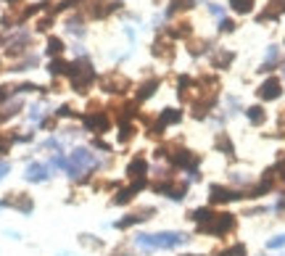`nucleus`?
Masks as SVG:
<instances>
[{
  "instance_id": "nucleus-35",
  "label": "nucleus",
  "mask_w": 285,
  "mask_h": 256,
  "mask_svg": "<svg viewBox=\"0 0 285 256\" xmlns=\"http://www.w3.org/2000/svg\"><path fill=\"white\" fill-rule=\"evenodd\" d=\"M277 212H285V195H282V198L277 201Z\"/></svg>"
},
{
  "instance_id": "nucleus-37",
  "label": "nucleus",
  "mask_w": 285,
  "mask_h": 256,
  "mask_svg": "<svg viewBox=\"0 0 285 256\" xmlns=\"http://www.w3.org/2000/svg\"><path fill=\"white\" fill-rule=\"evenodd\" d=\"M61 256H72V253H61Z\"/></svg>"
},
{
  "instance_id": "nucleus-21",
  "label": "nucleus",
  "mask_w": 285,
  "mask_h": 256,
  "mask_svg": "<svg viewBox=\"0 0 285 256\" xmlns=\"http://www.w3.org/2000/svg\"><path fill=\"white\" fill-rule=\"evenodd\" d=\"M277 58H280V50H277L275 45H272V48L267 50V61L262 64V71H269V69H272V66L277 64Z\"/></svg>"
},
{
  "instance_id": "nucleus-39",
  "label": "nucleus",
  "mask_w": 285,
  "mask_h": 256,
  "mask_svg": "<svg viewBox=\"0 0 285 256\" xmlns=\"http://www.w3.org/2000/svg\"><path fill=\"white\" fill-rule=\"evenodd\" d=\"M116 256H119V253H116Z\"/></svg>"
},
{
  "instance_id": "nucleus-12",
  "label": "nucleus",
  "mask_w": 285,
  "mask_h": 256,
  "mask_svg": "<svg viewBox=\"0 0 285 256\" xmlns=\"http://www.w3.org/2000/svg\"><path fill=\"white\" fill-rule=\"evenodd\" d=\"M285 13V0H272L269 3V8L259 16V21H269V19H277V16H282Z\"/></svg>"
},
{
  "instance_id": "nucleus-4",
  "label": "nucleus",
  "mask_w": 285,
  "mask_h": 256,
  "mask_svg": "<svg viewBox=\"0 0 285 256\" xmlns=\"http://www.w3.org/2000/svg\"><path fill=\"white\" fill-rule=\"evenodd\" d=\"M259 95H262L264 100H275V98H280V95H282V85H280V80H277V77H269L267 82H262Z\"/></svg>"
},
{
  "instance_id": "nucleus-2",
  "label": "nucleus",
  "mask_w": 285,
  "mask_h": 256,
  "mask_svg": "<svg viewBox=\"0 0 285 256\" xmlns=\"http://www.w3.org/2000/svg\"><path fill=\"white\" fill-rule=\"evenodd\" d=\"M69 74H72V85H74L77 93H87L90 85L95 82V71H92V66L85 61V58H82V61H77Z\"/></svg>"
},
{
  "instance_id": "nucleus-31",
  "label": "nucleus",
  "mask_w": 285,
  "mask_h": 256,
  "mask_svg": "<svg viewBox=\"0 0 285 256\" xmlns=\"http://www.w3.org/2000/svg\"><path fill=\"white\" fill-rule=\"evenodd\" d=\"M69 32H72V35H85V29L77 27V21H69Z\"/></svg>"
},
{
  "instance_id": "nucleus-8",
  "label": "nucleus",
  "mask_w": 285,
  "mask_h": 256,
  "mask_svg": "<svg viewBox=\"0 0 285 256\" xmlns=\"http://www.w3.org/2000/svg\"><path fill=\"white\" fill-rule=\"evenodd\" d=\"M146 169H148V164L142 156H135L130 164H127V177H132V180H146Z\"/></svg>"
},
{
  "instance_id": "nucleus-38",
  "label": "nucleus",
  "mask_w": 285,
  "mask_h": 256,
  "mask_svg": "<svg viewBox=\"0 0 285 256\" xmlns=\"http://www.w3.org/2000/svg\"><path fill=\"white\" fill-rule=\"evenodd\" d=\"M0 209H3V201H0Z\"/></svg>"
},
{
  "instance_id": "nucleus-28",
  "label": "nucleus",
  "mask_w": 285,
  "mask_h": 256,
  "mask_svg": "<svg viewBox=\"0 0 285 256\" xmlns=\"http://www.w3.org/2000/svg\"><path fill=\"white\" fill-rule=\"evenodd\" d=\"M222 256H246V246L243 243H238V246H230L225 253H222Z\"/></svg>"
},
{
  "instance_id": "nucleus-32",
  "label": "nucleus",
  "mask_w": 285,
  "mask_h": 256,
  "mask_svg": "<svg viewBox=\"0 0 285 256\" xmlns=\"http://www.w3.org/2000/svg\"><path fill=\"white\" fill-rule=\"evenodd\" d=\"M8 172H11V164L8 161H0V180H3Z\"/></svg>"
},
{
  "instance_id": "nucleus-29",
  "label": "nucleus",
  "mask_w": 285,
  "mask_h": 256,
  "mask_svg": "<svg viewBox=\"0 0 285 256\" xmlns=\"http://www.w3.org/2000/svg\"><path fill=\"white\" fill-rule=\"evenodd\" d=\"M282 246H285V235H277V238L267 240V248H282Z\"/></svg>"
},
{
  "instance_id": "nucleus-26",
  "label": "nucleus",
  "mask_w": 285,
  "mask_h": 256,
  "mask_svg": "<svg viewBox=\"0 0 285 256\" xmlns=\"http://www.w3.org/2000/svg\"><path fill=\"white\" fill-rule=\"evenodd\" d=\"M48 53H51V56H61L63 53V40H58V37L48 40Z\"/></svg>"
},
{
  "instance_id": "nucleus-34",
  "label": "nucleus",
  "mask_w": 285,
  "mask_h": 256,
  "mask_svg": "<svg viewBox=\"0 0 285 256\" xmlns=\"http://www.w3.org/2000/svg\"><path fill=\"white\" fill-rule=\"evenodd\" d=\"M277 174H280V177H282V180H285V159H282V161H280V164H277Z\"/></svg>"
},
{
  "instance_id": "nucleus-13",
  "label": "nucleus",
  "mask_w": 285,
  "mask_h": 256,
  "mask_svg": "<svg viewBox=\"0 0 285 256\" xmlns=\"http://www.w3.org/2000/svg\"><path fill=\"white\" fill-rule=\"evenodd\" d=\"M148 214H153V209H146L142 214H130V217L119 219V222H116V227H119V230H127V227H132V224H137V222H142V219H148Z\"/></svg>"
},
{
  "instance_id": "nucleus-7",
  "label": "nucleus",
  "mask_w": 285,
  "mask_h": 256,
  "mask_svg": "<svg viewBox=\"0 0 285 256\" xmlns=\"http://www.w3.org/2000/svg\"><path fill=\"white\" fill-rule=\"evenodd\" d=\"M241 198L238 190H230V188H222V185H211V201L214 203H227V201H235Z\"/></svg>"
},
{
  "instance_id": "nucleus-18",
  "label": "nucleus",
  "mask_w": 285,
  "mask_h": 256,
  "mask_svg": "<svg viewBox=\"0 0 285 256\" xmlns=\"http://www.w3.org/2000/svg\"><path fill=\"white\" fill-rule=\"evenodd\" d=\"M156 87H158V80H148L146 85H140V90H137V98H140V100L151 98V95L156 93Z\"/></svg>"
},
{
  "instance_id": "nucleus-16",
  "label": "nucleus",
  "mask_w": 285,
  "mask_h": 256,
  "mask_svg": "<svg viewBox=\"0 0 285 256\" xmlns=\"http://www.w3.org/2000/svg\"><path fill=\"white\" fill-rule=\"evenodd\" d=\"M48 71H51L53 77H58V74H69V71H72V66H69L66 61H63V58H53L51 66H48Z\"/></svg>"
},
{
  "instance_id": "nucleus-19",
  "label": "nucleus",
  "mask_w": 285,
  "mask_h": 256,
  "mask_svg": "<svg viewBox=\"0 0 285 256\" xmlns=\"http://www.w3.org/2000/svg\"><path fill=\"white\" fill-rule=\"evenodd\" d=\"M180 119H182V114H180L177 109H167V111L161 114V119H158V122H161V124L167 127V124H177Z\"/></svg>"
},
{
  "instance_id": "nucleus-14",
  "label": "nucleus",
  "mask_w": 285,
  "mask_h": 256,
  "mask_svg": "<svg viewBox=\"0 0 285 256\" xmlns=\"http://www.w3.org/2000/svg\"><path fill=\"white\" fill-rule=\"evenodd\" d=\"M232 58H235V56H232L230 50H219V53L211 58V66H214V69H227V66L232 64Z\"/></svg>"
},
{
  "instance_id": "nucleus-33",
  "label": "nucleus",
  "mask_w": 285,
  "mask_h": 256,
  "mask_svg": "<svg viewBox=\"0 0 285 256\" xmlns=\"http://www.w3.org/2000/svg\"><path fill=\"white\" fill-rule=\"evenodd\" d=\"M58 116H74V111H72V106H61L58 111H56Z\"/></svg>"
},
{
  "instance_id": "nucleus-3",
  "label": "nucleus",
  "mask_w": 285,
  "mask_h": 256,
  "mask_svg": "<svg viewBox=\"0 0 285 256\" xmlns=\"http://www.w3.org/2000/svg\"><path fill=\"white\" fill-rule=\"evenodd\" d=\"M235 227V217L232 214H214V219L211 222H206V224H201V233H209V235H225V233H230Z\"/></svg>"
},
{
  "instance_id": "nucleus-15",
  "label": "nucleus",
  "mask_w": 285,
  "mask_h": 256,
  "mask_svg": "<svg viewBox=\"0 0 285 256\" xmlns=\"http://www.w3.org/2000/svg\"><path fill=\"white\" fill-rule=\"evenodd\" d=\"M153 56H158V58H167V61H169V58L174 56V50H172V45H169V42H164V40H156V42H153Z\"/></svg>"
},
{
  "instance_id": "nucleus-36",
  "label": "nucleus",
  "mask_w": 285,
  "mask_h": 256,
  "mask_svg": "<svg viewBox=\"0 0 285 256\" xmlns=\"http://www.w3.org/2000/svg\"><path fill=\"white\" fill-rule=\"evenodd\" d=\"M6 148H8V140L0 138V153H6Z\"/></svg>"
},
{
  "instance_id": "nucleus-6",
  "label": "nucleus",
  "mask_w": 285,
  "mask_h": 256,
  "mask_svg": "<svg viewBox=\"0 0 285 256\" xmlns=\"http://www.w3.org/2000/svg\"><path fill=\"white\" fill-rule=\"evenodd\" d=\"M101 85L108 90V93H124V87L130 85V82H127V80L122 77V74H116V71H114V74H108V77H103V80H101Z\"/></svg>"
},
{
  "instance_id": "nucleus-11",
  "label": "nucleus",
  "mask_w": 285,
  "mask_h": 256,
  "mask_svg": "<svg viewBox=\"0 0 285 256\" xmlns=\"http://www.w3.org/2000/svg\"><path fill=\"white\" fill-rule=\"evenodd\" d=\"M24 177L29 180V183H45L48 180V167H42V164H29Z\"/></svg>"
},
{
  "instance_id": "nucleus-24",
  "label": "nucleus",
  "mask_w": 285,
  "mask_h": 256,
  "mask_svg": "<svg viewBox=\"0 0 285 256\" xmlns=\"http://www.w3.org/2000/svg\"><path fill=\"white\" fill-rule=\"evenodd\" d=\"M132 135H135V127H132L130 122H124V124L119 127V143H130Z\"/></svg>"
},
{
  "instance_id": "nucleus-17",
  "label": "nucleus",
  "mask_w": 285,
  "mask_h": 256,
  "mask_svg": "<svg viewBox=\"0 0 285 256\" xmlns=\"http://www.w3.org/2000/svg\"><path fill=\"white\" fill-rule=\"evenodd\" d=\"M190 219H193V222H198V227H201V224H206V222H211L214 219V214H211V209H196V212L193 214H190Z\"/></svg>"
},
{
  "instance_id": "nucleus-25",
  "label": "nucleus",
  "mask_w": 285,
  "mask_h": 256,
  "mask_svg": "<svg viewBox=\"0 0 285 256\" xmlns=\"http://www.w3.org/2000/svg\"><path fill=\"white\" fill-rule=\"evenodd\" d=\"M193 6H196V0H169V11H187Z\"/></svg>"
},
{
  "instance_id": "nucleus-9",
  "label": "nucleus",
  "mask_w": 285,
  "mask_h": 256,
  "mask_svg": "<svg viewBox=\"0 0 285 256\" xmlns=\"http://www.w3.org/2000/svg\"><path fill=\"white\" fill-rule=\"evenodd\" d=\"M108 116H103V114H87L85 116V127L90 130V132H106L108 130Z\"/></svg>"
},
{
  "instance_id": "nucleus-27",
  "label": "nucleus",
  "mask_w": 285,
  "mask_h": 256,
  "mask_svg": "<svg viewBox=\"0 0 285 256\" xmlns=\"http://www.w3.org/2000/svg\"><path fill=\"white\" fill-rule=\"evenodd\" d=\"M169 35L172 37H187L190 35V24H177L174 29H169Z\"/></svg>"
},
{
  "instance_id": "nucleus-20",
  "label": "nucleus",
  "mask_w": 285,
  "mask_h": 256,
  "mask_svg": "<svg viewBox=\"0 0 285 256\" xmlns=\"http://www.w3.org/2000/svg\"><path fill=\"white\" fill-rule=\"evenodd\" d=\"M246 116H248V122H251V124H262L264 119H267V116H264V109H262V106H251V109L246 111Z\"/></svg>"
},
{
  "instance_id": "nucleus-5",
  "label": "nucleus",
  "mask_w": 285,
  "mask_h": 256,
  "mask_svg": "<svg viewBox=\"0 0 285 256\" xmlns=\"http://www.w3.org/2000/svg\"><path fill=\"white\" fill-rule=\"evenodd\" d=\"M169 161L174 164V167H185L190 172H193V167L198 164V159L190 153V150H174V153H169Z\"/></svg>"
},
{
  "instance_id": "nucleus-1",
  "label": "nucleus",
  "mask_w": 285,
  "mask_h": 256,
  "mask_svg": "<svg viewBox=\"0 0 285 256\" xmlns=\"http://www.w3.org/2000/svg\"><path fill=\"white\" fill-rule=\"evenodd\" d=\"M187 243V235L185 233H156V235H137V246L153 251V248H177Z\"/></svg>"
},
{
  "instance_id": "nucleus-30",
  "label": "nucleus",
  "mask_w": 285,
  "mask_h": 256,
  "mask_svg": "<svg viewBox=\"0 0 285 256\" xmlns=\"http://www.w3.org/2000/svg\"><path fill=\"white\" fill-rule=\"evenodd\" d=\"M219 29H222V32H232V29H235V24H232L230 19H222V24H219Z\"/></svg>"
},
{
  "instance_id": "nucleus-10",
  "label": "nucleus",
  "mask_w": 285,
  "mask_h": 256,
  "mask_svg": "<svg viewBox=\"0 0 285 256\" xmlns=\"http://www.w3.org/2000/svg\"><path fill=\"white\" fill-rule=\"evenodd\" d=\"M3 206H13V209H19V212L29 214L32 212V198H29V195H24V193H16V198L3 201Z\"/></svg>"
},
{
  "instance_id": "nucleus-23",
  "label": "nucleus",
  "mask_w": 285,
  "mask_h": 256,
  "mask_svg": "<svg viewBox=\"0 0 285 256\" xmlns=\"http://www.w3.org/2000/svg\"><path fill=\"white\" fill-rule=\"evenodd\" d=\"M230 8L238 13H248L253 8V0H230Z\"/></svg>"
},
{
  "instance_id": "nucleus-22",
  "label": "nucleus",
  "mask_w": 285,
  "mask_h": 256,
  "mask_svg": "<svg viewBox=\"0 0 285 256\" xmlns=\"http://www.w3.org/2000/svg\"><path fill=\"white\" fill-rule=\"evenodd\" d=\"M217 148H219L225 156H232V153H235V150H232V143H230L227 135H219V138H217Z\"/></svg>"
}]
</instances>
